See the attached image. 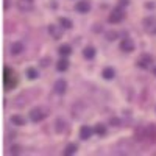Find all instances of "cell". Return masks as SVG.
Returning a JSON list of instances; mask_svg holds the SVG:
<instances>
[{"label": "cell", "mask_w": 156, "mask_h": 156, "mask_svg": "<svg viewBox=\"0 0 156 156\" xmlns=\"http://www.w3.org/2000/svg\"><path fill=\"white\" fill-rule=\"evenodd\" d=\"M134 139L136 140H144L147 139V131H145V126H137L136 128V131H134Z\"/></svg>", "instance_id": "obj_11"}, {"label": "cell", "mask_w": 156, "mask_h": 156, "mask_svg": "<svg viewBox=\"0 0 156 156\" xmlns=\"http://www.w3.org/2000/svg\"><path fill=\"white\" fill-rule=\"evenodd\" d=\"M58 53H59L61 56H69V55L72 53V47H70L69 44H64V45H61V47L58 48Z\"/></svg>", "instance_id": "obj_18"}, {"label": "cell", "mask_w": 156, "mask_h": 156, "mask_svg": "<svg viewBox=\"0 0 156 156\" xmlns=\"http://www.w3.org/2000/svg\"><path fill=\"white\" fill-rule=\"evenodd\" d=\"M53 89H55V92H56V94L62 95V94L67 90V81H66V80H62V78H59V80H56V81H55Z\"/></svg>", "instance_id": "obj_7"}, {"label": "cell", "mask_w": 156, "mask_h": 156, "mask_svg": "<svg viewBox=\"0 0 156 156\" xmlns=\"http://www.w3.org/2000/svg\"><path fill=\"white\" fill-rule=\"evenodd\" d=\"M153 75H154V76H156V66H154V67H153Z\"/></svg>", "instance_id": "obj_30"}, {"label": "cell", "mask_w": 156, "mask_h": 156, "mask_svg": "<svg viewBox=\"0 0 156 156\" xmlns=\"http://www.w3.org/2000/svg\"><path fill=\"white\" fill-rule=\"evenodd\" d=\"M66 128H67V125H66V122H64L62 119H58L56 120V133H62V131H66Z\"/></svg>", "instance_id": "obj_23"}, {"label": "cell", "mask_w": 156, "mask_h": 156, "mask_svg": "<svg viewBox=\"0 0 156 156\" xmlns=\"http://www.w3.org/2000/svg\"><path fill=\"white\" fill-rule=\"evenodd\" d=\"M9 8V0H5V9Z\"/></svg>", "instance_id": "obj_29"}, {"label": "cell", "mask_w": 156, "mask_h": 156, "mask_svg": "<svg viewBox=\"0 0 156 156\" xmlns=\"http://www.w3.org/2000/svg\"><path fill=\"white\" fill-rule=\"evenodd\" d=\"M48 61H50L48 58H44L42 62H41V66H42V67H47V66H48Z\"/></svg>", "instance_id": "obj_26"}, {"label": "cell", "mask_w": 156, "mask_h": 156, "mask_svg": "<svg viewBox=\"0 0 156 156\" xmlns=\"http://www.w3.org/2000/svg\"><path fill=\"white\" fill-rule=\"evenodd\" d=\"M17 8L20 12H30L34 9V0H17Z\"/></svg>", "instance_id": "obj_4"}, {"label": "cell", "mask_w": 156, "mask_h": 156, "mask_svg": "<svg viewBox=\"0 0 156 156\" xmlns=\"http://www.w3.org/2000/svg\"><path fill=\"white\" fill-rule=\"evenodd\" d=\"M59 25H61L62 28H67V30H69V28H72L73 23H72V20L67 19V17H59Z\"/></svg>", "instance_id": "obj_21"}, {"label": "cell", "mask_w": 156, "mask_h": 156, "mask_svg": "<svg viewBox=\"0 0 156 156\" xmlns=\"http://www.w3.org/2000/svg\"><path fill=\"white\" fill-rule=\"evenodd\" d=\"M94 131H95V134H98V136H105V134H106V125L97 123V125L94 126Z\"/></svg>", "instance_id": "obj_19"}, {"label": "cell", "mask_w": 156, "mask_h": 156, "mask_svg": "<svg viewBox=\"0 0 156 156\" xmlns=\"http://www.w3.org/2000/svg\"><path fill=\"white\" fill-rule=\"evenodd\" d=\"M11 150H12V153H16V154L20 153V147H14V148H11Z\"/></svg>", "instance_id": "obj_28"}, {"label": "cell", "mask_w": 156, "mask_h": 156, "mask_svg": "<svg viewBox=\"0 0 156 156\" xmlns=\"http://www.w3.org/2000/svg\"><path fill=\"white\" fill-rule=\"evenodd\" d=\"M62 27L61 25H53V23H50L48 25V33H50V37H53L55 41H58V39L62 37Z\"/></svg>", "instance_id": "obj_5"}, {"label": "cell", "mask_w": 156, "mask_h": 156, "mask_svg": "<svg viewBox=\"0 0 156 156\" xmlns=\"http://www.w3.org/2000/svg\"><path fill=\"white\" fill-rule=\"evenodd\" d=\"M95 131H94V128H90L89 125H83L81 128H80V137L83 139V140H87V139H90V136H92Z\"/></svg>", "instance_id": "obj_9"}, {"label": "cell", "mask_w": 156, "mask_h": 156, "mask_svg": "<svg viewBox=\"0 0 156 156\" xmlns=\"http://www.w3.org/2000/svg\"><path fill=\"white\" fill-rule=\"evenodd\" d=\"M151 62H153V58H151L150 55L144 53V55H140V56L137 58L136 66H137V67H140V69H150Z\"/></svg>", "instance_id": "obj_3"}, {"label": "cell", "mask_w": 156, "mask_h": 156, "mask_svg": "<svg viewBox=\"0 0 156 156\" xmlns=\"http://www.w3.org/2000/svg\"><path fill=\"white\" fill-rule=\"evenodd\" d=\"M128 3H129V0H119V5L120 6H126Z\"/></svg>", "instance_id": "obj_27"}, {"label": "cell", "mask_w": 156, "mask_h": 156, "mask_svg": "<svg viewBox=\"0 0 156 156\" xmlns=\"http://www.w3.org/2000/svg\"><path fill=\"white\" fill-rule=\"evenodd\" d=\"M22 50H23V44L22 42H12L9 51H11V55H19Z\"/></svg>", "instance_id": "obj_17"}, {"label": "cell", "mask_w": 156, "mask_h": 156, "mask_svg": "<svg viewBox=\"0 0 156 156\" xmlns=\"http://www.w3.org/2000/svg\"><path fill=\"white\" fill-rule=\"evenodd\" d=\"M142 27L148 34H156V17L154 16H147L142 20Z\"/></svg>", "instance_id": "obj_2"}, {"label": "cell", "mask_w": 156, "mask_h": 156, "mask_svg": "<svg viewBox=\"0 0 156 156\" xmlns=\"http://www.w3.org/2000/svg\"><path fill=\"white\" fill-rule=\"evenodd\" d=\"M37 76H39L37 69H34V67H28L27 69V78H28V80H36Z\"/></svg>", "instance_id": "obj_20"}, {"label": "cell", "mask_w": 156, "mask_h": 156, "mask_svg": "<svg viewBox=\"0 0 156 156\" xmlns=\"http://www.w3.org/2000/svg\"><path fill=\"white\" fill-rule=\"evenodd\" d=\"M69 69V61L66 59V56H61V59L56 62V70L58 72H64Z\"/></svg>", "instance_id": "obj_12"}, {"label": "cell", "mask_w": 156, "mask_h": 156, "mask_svg": "<svg viewBox=\"0 0 156 156\" xmlns=\"http://www.w3.org/2000/svg\"><path fill=\"white\" fill-rule=\"evenodd\" d=\"M123 17H125V11H123V8L119 5L117 8H114V9L111 11L108 20H109V23H120V22L123 20Z\"/></svg>", "instance_id": "obj_1"}, {"label": "cell", "mask_w": 156, "mask_h": 156, "mask_svg": "<svg viewBox=\"0 0 156 156\" xmlns=\"http://www.w3.org/2000/svg\"><path fill=\"white\" fill-rule=\"evenodd\" d=\"M120 50H122V51H126V53L133 51V50H134V42H133V39H129V37L122 39V42H120Z\"/></svg>", "instance_id": "obj_8"}, {"label": "cell", "mask_w": 156, "mask_h": 156, "mask_svg": "<svg viewBox=\"0 0 156 156\" xmlns=\"http://www.w3.org/2000/svg\"><path fill=\"white\" fill-rule=\"evenodd\" d=\"M106 39L108 41H114V39H117V31H108L106 33Z\"/></svg>", "instance_id": "obj_25"}, {"label": "cell", "mask_w": 156, "mask_h": 156, "mask_svg": "<svg viewBox=\"0 0 156 156\" xmlns=\"http://www.w3.org/2000/svg\"><path fill=\"white\" fill-rule=\"evenodd\" d=\"M122 123V120L119 119V117H111V119H109V125L111 126H119Z\"/></svg>", "instance_id": "obj_24"}, {"label": "cell", "mask_w": 156, "mask_h": 156, "mask_svg": "<svg viewBox=\"0 0 156 156\" xmlns=\"http://www.w3.org/2000/svg\"><path fill=\"white\" fill-rule=\"evenodd\" d=\"M45 115H47V112H44L42 108H34V109H31V112H30V120L34 122V123H37V122H41Z\"/></svg>", "instance_id": "obj_6"}, {"label": "cell", "mask_w": 156, "mask_h": 156, "mask_svg": "<svg viewBox=\"0 0 156 156\" xmlns=\"http://www.w3.org/2000/svg\"><path fill=\"white\" fill-rule=\"evenodd\" d=\"M11 122H12V125H17V126L27 125V120H25V117H22V115H19V114L12 115V117H11Z\"/></svg>", "instance_id": "obj_15"}, {"label": "cell", "mask_w": 156, "mask_h": 156, "mask_svg": "<svg viewBox=\"0 0 156 156\" xmlns=\"http://www.w3.org/2000/svg\"><path fill=\"white\" fill-rule=\"evenodd\" d=\"M83 56L86 58V59H94V56H95V48L94 47H84V50H83Z\"/></svg>", "instance_id": "obj_16"}, {"label": "cell", "mask_w": 156, "mask_h": 156, "mask_svg": "<svg viewBox=\"0 0 156 156\" xmlns=\"http://www.w3.org/2000/svg\"><path fill=\"white\" fill-rule=\"evenodd\" d=\"M145 131H147V139L154 142L156 140V126L154 125H148V126H145Z\"/></svg>", "instance_id": "obj_13"}, {"label": "cell", "mask_w": 156, "mask_h": 156, "mask_svg": "<svg viewBox=\"0 0 156 156\" xmlns=\"http://www.w3.org/2000/svg\"><path fill=\"white\" fill-rule=\"evenodd\" d=\"M75 9L78 11V12H89L90 11V3L87 2V0H80V2H76V5H75Z\"/></svg>", "instance_id": "obj_10"}, {"label": "cell", "mask_w": 156, "mask_h": 156, "mask_svg": "<svg viewBox=\"0 0 156 156\" xmlns=\"http://www.w3.org/2000/svg\"><path fill=\"white\" fill-rule=\"evenodd\" d=\"M76 150H78V147H76V144H69V145L66 147V150H64V154H66V156H70V154H75V153H76Z\"/></svg>", "instance_id": "obj_22"}, {"label": "cell", "mask_w": 156, "mask_h": 156, "mask_svg": "<svg viewBox=\"0 0 156 156\" xmlns=\"http://www.w3.org/2000/svg\"><path fill=\"white\" fill-rule=\"evenodd\" d=\"M101 76L105 78V80H112V78L115 76V70L112 67H105L101 70Z\"/></svg>", "instance_id": "obj_14"}]
</instances>
